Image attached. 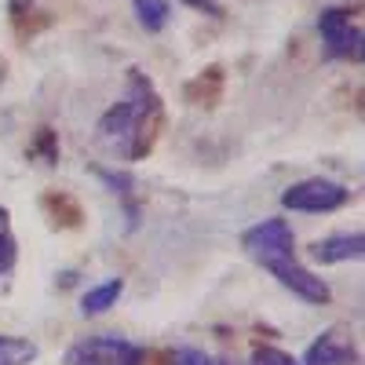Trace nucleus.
<instances>
[{
    "mask_svg": "<svg viewBox=\"0 0 365 365\" xmlns=\"http://www.w3.org/2000/svg\"><path fill=\"white\" fill-rule=\"evenodd\" d=\"M15 256H19V245L8 230H0V274H8L15 267Z\"/></svg>",
    "mask_w": 365,
    "mask_h": 365,
    "instance_id": "13",
    "label": "nucleus"
},
{
    "mask_svg": "<svg viewBox=\"0 0 365 365\" xmlns=\"http://www.w3.org/2000/svg\"><path fill=\"white\" fill-rule=\"evenodd\" d=\"M249 365H299V358L285 354L282 347H256Z\"/></svg>",
    "mask_w": 365,
    "mask_h": 365,
    "instance_id": "11",
    "label": "nucleus"
},
{
    "mask_svg": "<svg viewBox=\"0 0 365 365\" xmlns=\"http://www.w3.org/2000/svg\"><path fill=\"white\" fill-rule=\"evenodd\" d=\"M158 113H161V99H158L154 84H150V77L143 70H128L125 96H120L96 125L99 143H106L117 158L139 161L150 150V135H154Z\"/></svg>",
    "mask_w": 365,
    "mask_h": 365,
    "instance_id": "2",
    "label": "nucleus"
},
{
    "mask_svg": "<svg viewBox=\"0 0 365 365\" xmlns=\"http://www.w3.org/2000/svg\"><path fill=\"white\" fill-rule=\"evenodd\" d=\"M120 292H125V278H110V282H103V285H96V289H88V292L81 296V314H84V318L106 314L110 307H117Z\"/></svg>",
    "mask_w": 365,
    "mask_h": 365,
    "instance_id": "8",
    "label": "nucleus"
},
{
    "mask_svg": "<svg viewBox=\"0 0 365 365\" xmlns=\"http://www.w3.org/2000/svg\"><path fill=\"white\" fill-rule=\"evenodd\" d=\"M351 201V190L336 179H325V175H311V179H299L292 187H285L282 194V208L289 212H307V216H322V212H336Z\"/></svg>",
    "mask_w": 365,
    "mask_h": 365,
    "instance_id": "4",
    "label": "nucleus"
},
{
    "mask_svg": "<svg viewBox=\"0 0 365 365\" xmlns=\"http://www.w3.org/2000/svg\"><path fill=\"white\" fill-rule=\"evenodd\" d=\"M37 354H41L37 344L0 332V365H29V361H37Z\"/></svg>",
    "mask_w": 365,
    "mask_h": 365,
    "instance_id": "10",
    "label": "nucleus"
},
{
    "mask_svg": "<svg viewBox=\"0 0 365 365\" xmlns=\"http://www.w3.org/2000/svg\"><path fill=\"white\" fill-rule=\"evenodd\" d=\"M241 249H245L259 267H267L274 278H278V285L289 289L292 296H299L303 303L322 307V303L332 299L329 282L318 278V274H311L307 267L296 259V234H292L289 220L270 216V220L249 227L245 234H241Z\"/></svg>",
    "mask_w": 365,
    "mask_h": 365,
    "instance_id": "1",
    "label": "nucleus"
},
{
    "mask_svg": "<svg viewBox=\"0 0 365 365\" xmlns=\"http://www.w3.org/2000/svg\"><path fill=\"white\" fill-rule=\"evenodd\" d=\"M354 332L347 325H329L322 336L307 347L299 365H358V347H354Z\"/></svg>",
    "mask_w": 365,
    "mask_h": 365,
    "instance_id": "6",
    "label": "nucleus"
},
{
    "mask_svg": "<svg viewBox=\"0 0 365 365\" xmlns=\"http://www.w3.org/2000/svg\"><path fill=\"white\" fill-rule=\"evenodd\" d=\"M318 37L325 44L329 58H344V63H361L365 55V37H361V26L351 19V8L340 4H329L318 11Z\"/></svg>",
    "mask_w": 365,
    "mask_h": 365,
    "instance_id": "3",
    "label": "nucleus"
},
{
    "mask_svg": "<svg viewBox=\"0 0 365 365\" xmlns=\"http://www.w3.org/2000/svg\"><path fill=\"white\" fill-rule=\"evenodd\" d=\"M182 4H190L197 11H208V15H223V8L216 4V0H182Z\"/></svg>",
    "mask_w": 365,
    "mask_h": 365,
    "instance_id": "14",
    "label": "nucleus"
},
{
    "mask_svg": "<svg viewBox=\"0 0 365 365\" xmlns=\"http://www.w3.org/2000/svg\"><path fill=\"white\" fill-rule=\"evenodd\" d=\"M132 8H135V19H139V26L146 29V34H161V29L168 26V19H172L168 0H132Z\"/></svg>",
    "mask_w": 365,
    "mask_h": 365,
    "instance_id": "9",
    "label": "nucleus"
},
{
    "mask_svg": "<svg viewBox=\"0 0 365 365\" xmlns=\"http://www.w3.org/2000/svg\"><path fill=\"white\" fill-rule=\"evenodd\" d=\"M172 365H216V358L197 351V347H179L175 358H172Z\"/></svg>",
    "mask_w": 365,
    "mask_h": 365,
    "instance_id": "12",
    "label": "nucleus"
},
{
    "mask_svg": "<svg viewBox=\"0 0 365 365\" xmlns=\"http://www.w3.org/2000/svg\"><path fill=\"white\" fill-rule=\"evenodd\" d=\"M26 8H34V0H11V15H22Z\"/></svg>",
    "mask_w": 365,
    "mask_h": 365,
    "instance_id": "15",
    "label": "nucleus"
},
{
    "mask_svg": "<svg viewBox=\"0 0 365 365\" xmlns=\"http://www.w3.org/2000/svg\"><path fill=\"white\" fill-rule=\"evenodd\" d=\"M66 365H143L146 361V351L125 336H88L81 344H73L63 358Z\"/></svg>",
    "mask_w": 365,
    "mask_h": 365,
    "instance_id": "5",
    "label": "nucleus"
},
{
    "mask_svg": "<svg viewBox=\"0 0 365 365\" xmlns=\"http://www.w3.org/2000/svg\"><path fill=\"white\" fill-rule=\"evenodd\" d=\"M361 256H365V237H361V230L329 234V237H318L314 245H311V259L322 263V267L351 263V259H361Z\"/></svg>",
    "mask_w": 365,
    "mask_h": 365,
    "instance_id": "7",
    "label": "nucleus"
}]
</instances>
